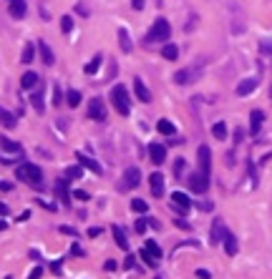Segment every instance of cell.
Returning <instances> with one entry per match:
<instances>
[{
  "mask_svg": "<svg viewBox=\"0 0 272 279\" xmlns=\"http://www.w3.org/2000/svg\"><path fill=\"white\" fill-rule=\"evenodd\" d=\"M71 254H73V257H83V249H81L78 244H71Z\"/></svg>",
  "mask_w": 272,
  "mask_h": 279,
  "instance_id": "obj_48",
  "label": "cell"
},
{
  "mask_svg": "<svg viewBox=\"0 0 272 279\" xmlns=\"http://www.w3.org/2000/svg\"><path fill=\"white\" fill-rule=\"evenodd\" d=\"M207 186H209V176H207V174L196 171V174L189 176V189H192L194 194H204V191H207Z\"/></svg>",
  "mask_w": 272,
  "mask_h": 279,
  "instance_id": "obj_6",
  "label": "cell"
},
{
  "mask_svg": "<svg viewBox=\"0 0 272 279\" xmlns=\"http://www.w3.org/2000/svg\"><path fill=\"white\" fill-rule=\"evenodd\" d=\"M196 277L199 279H212V274H209L207 269H196Z\"/></svg>",
  "mask_w": 272,
  "mask_h": 279,
  "instance_id": "obj_52",
  "label": "cell"
},
{
  "mask_svg": "<svg viewBox=\"0 0 272 279\" xmlns=\"http://www.w3.org/2000/svg\"><path fill=\"white\" fill-rule=\"evenodd\" d=\"M149 159H152V163H164L166 161V146H161V144H152L149 146Z\"/></svg>",
  "mask_w": 272,
  "mask_h": 279,
  "instance_id": "obj_11",
  "label": "cell"
},
{
  "mask_svg": "<svg viewBox=\"0 0 272 279\" xmlns=\"http://www.w3.org/2000/svg\"><path fill=\"white\" fill-rule=\"evenodd\" d=\"M0 191H13V184L10 181H0Z\"/></svg>",
  "mask_w": 272,
  "mask_h": 279,
  "instance_id": "obj_53",
  "label": "cell"
},
{
  "mask_svg": "<svg viewBox=\"0 0 272 279\" xmlns=\"http://www.w3.org/2000/svg\"><path fill=\"white\" fill-rule=\"evenodd\" d=\"M111 234H114V241H116V246H118V249L129 252V239H126L123 229H121V227H111Z\"/></svg>",
  "mask_w": 272,
  "mask_h": 279,
  "instance_id": "obj_23",
  "label": "cell"
},
{
  "mask_svg": "<svg viewBox=\"0 0 272 279\" xmlns=\"http://www.w3.org/2000/svg\"><path fill=\"white\" fill-rule=\"evenodd\" d=\"M222 234H225V227H222V219H214L212 221V234H209V244H219L222 241Z\"/></svg>",
  "mask_w": 272,
  "mask_h": 279,
  "instance_id": "obj_19",
  "label": "cell"
},
{
  "mask_svg": "<svg viewBox=\"0 0 272 279\" xmlns=\"http://www.w3.org/2000/svg\"><path fill=\"white\" fill-rule=\"evenodd\" d=\"M8 211H10V209H8L5 204H0V216H8Z\"/></svg>",
  "mask_w": 272,
  "mask_h": 279,
  "instance_id": "obj_59",
  "label": "cell"
},
{
  "mask_svg": "<svg viewBox=\"0 0 272 279\" xmlns=\"http://www.w3.org/2000/svg\"><path fill=\"white\" fill-rule=\"evenodd\" d=\"M36 86H38V73H33V71H26V73L20 76V88L31 91V88H36Z\"/></svg>",
  "mask_w": 272,
  "mask_h": 279,
  "instance_id": "obj_22",
  "label": "cell"
},
{
  "mask_svg": "<svg viewBox=\"0 0 272 279\" xmlns=\"http://www.w3.org/2000/svg\"><path fill=\"white\" fill-rule=\"evenodd\" d=\"M182 171H184V159H177V163H174V176H182Z\"/></svg>",
  "mask_w": 272,
  "mask_h": 279,
  "instance_id": "obj_42",
  "label": "cell"
},
{
  "mask_svg": "<svg viewBox=\"0 0 272 279\" xmlns=\"http://www.w3.org/2000/svg\"><path fill=\"white\" fill-rule=\"evenodd\" d=\"M0 149L8 151V154H23V146H20L18 141H13V138H3V136H0Z\"/></svg>",
  "mask_w": 272,
  "mask_h": 279,
  "instance_id": "obj_21",
  "label": "cell"
},
{
  "mask_svg": "<svg viewBox=\"0 0 272 279\" xmlns=\"http://www.w3.org/2000/svg\"><path fill=\"white\" fill-rule=\"evenodd\" d=\"M31 103H33V108H36L38 114H43V111H45V103H43V83H40L38 91H33V96H31Z\"/></svg>",
  "mask_w": 272,
  "mask_h": 279,
  "instance_id": "obj_26",
  "label": "cell"
},
{
  "mask_svg": "<svg viewBox=\"0 0 272 279\" xmlns=\"http://www.w3.org/2000/svg\"><path fill=\"white\" fill-rule=\"evenodd\" d=\"M88 119L91 121H106V103L101 98L88 101Z\"/></svg>",
  "mask_w": 272,
  "mask_h": 279,
  "instance_id": "obj_5",
  "label": "cell"
},
{
  "mask_svg": "<svg viewBox=\"0 0 272 279\" xmlns=\"http://www.w3.org/2000/svg\"><path fill=\"white\" fill-rule=\"evenodd\" d=\"M260 50L267 53V55H272V40H262V43H260Z\"/></svg>",
  "mask_w": 272,
  "mask_h": 279,
  "instance_id": "obj_41",
  "label": "cell"
},
{
  "mask_svg": "<svg viewBox=\"0 0 272 279\" xmlns=\"http://www.w3.org/2000/svg\"><path fill=\"white\" fill-rule=\"evenodd\" d=\"M66 103H68L71 108H76V106H81V93H78L76 88H71V91L66 93Z\"/></svg>",
  "mask_w": 272,
  "mask_h": 279,
  "instance_id": "obj_32",
  "label": "cell"
},
{
  "mask_svg": "<svg viewBox=\"0 0 272 279\" xmlns=\"http://www.w3.org/2000/svg\"><path fill=\"white\" fill-rule=\"evenodd\" d=\"M5 279H13V277H5Z\"/></svg>",
  "mask_w": 272,
  "mask_h": 279,
  "instance_id": "obj_61",
  "label": "cell"
},
{
  "mask_svg": "<svg viewBox=\"0 0 272 279\" xmlns=\"http://www.w3.org/2000/svg\"><path fill=\"white\" fill-rule=\"evenodd\" d=\"M8 13H10V18H15V20L26 18V13H28L26 0H8Z\"/></svg>",
  "mask_w": 272,
  "mask_h": 279,
  "instance_id": "obj_10",
  "label": "cell"
},
{
  "mask_svg": "<svg viewBox=\"0 0 272 279\" xmlns=\"http://www.w3.org/2000/svg\"><path fill=\"white\" fill-rule=\"evenodd\" d=\"M73 199H78V201H88V191L78 189V191H73Z\"/></svg>",
  "mask_w": 272,
  "mask_h": 279,
  "instance_id": "obj_43",
  "label": "cell"
},
{
  "mask_svg": "<svg viewBox=\"0 0 272 279\" xmlns=\"http://www.w3.org/2000/svg\"><path fill=\"white\" fill-rule=\"evenodd\" d=\"M28 219H31V211H23V214L18 216V221H28Z\"/></svg>",
  "mask_w": 272,
  "mask_h": 279,
  "instance_id": "obj_58",
  "label": "cell"
},
{
  "mask_svg": "<svg viewBox=\"0 0 272 279\" xmlns=\"http://www.w3.org/2000/svg\"><path fill=\"white\" fill-rule=\"evenodd\" d=\"M139 257H141V262H144L146 267H159V259H156V257H152L146 249H141V254H139Z\"/></svg>",
  "mask_w": 272,
  "mask_h": 279,
  "instance_id": "obj_35",
  "label": "cell"
},
{
  "mask_svg": "<svg viewBox=\"0 0 272 279\" xmlns=\"http://www.w3.org/2000/svg\"><path fill=\"white\" fill-rule=\"evenodd\" d=\"M81 176H83L81 163H78V166H68V169H66V179H81Z\"/></svg>",
  "mask_w": 272,
  "mask_h": 279,
  "instance_id": "obj_36",
  "label": "cell"
},
{
  "mask_svg": "<svg viewBox=\"0 0 272 279\" xmlns=\"http://www.w3.org/2000/svg\"><path fill=\"white\" fill-rule=\"evenodd\" d=\"M171 36V25H169V20L166 18H156L154 23H152V28H149V33L144 36L146 43H159V40H169Z\"/></svg>",
  "mask_w": 272,
  "mask_h": 279,
  "instance_id": "obj_2",
  "label": "cell"
},
{
  "mask_svg": "<svg viewBox=\"0 0 272 279\" xmlns=\"http://www.w3.org/2000/svg\"><path fill=\"white\" fill-rule=\"evenodd\" d=\"M131 8H134V10H141V8H144V0H131Z\"/></svg>",
  "mask_w": 272,
  "mask_h": 279,
  "instance_id": "obj_55",
  "label": "cell"
},
{
  "mask_svg": "<svg viewBox=\"0 0 272 279\" xmlns=\"http://www.w3.org/2000/svg\"><path fill=\"white\" fill-rule=\"evenodd\" d=\"M131 209H134L136 214H146V211H149V204L144 199H134L131 201Z\"/></svg>",
  "mask_w": 272,
  "mask_h": 279,
  "instance_id": "obj_34",
  "label": "cell"
},
{
  "mask_svg": "<svg viewBox=\"0 0 272 279\" xmlns=\"http://www.w3.org/2000/svg\"><path fill=\"white\" fill-rule=\"evenodd\" d=\"M15 123H18L15 114H10L8 108L0 106V126H5V128H15Z\"/></svg>",
  "mask_w": 272,
  "mask_h": 279,
  "instance_id": "obj_24",
  "label": "cell"
},
{
  "mask_svg": "<svg viewBox=\"0 0 272 279\" xmlns=\"http://www.w3.org/2000/svg\"><path fill=\"white\" fill-rule=\"evenodd\" d=\"M40 206H43V209H48V211H56V206H53V204H48V201H38Z\"/></svg>",
  "mask_w": 272,
  "mask_h": 279,
  "instance_id": "obj_57",
  "label": "cell"
},
{
  "mask_svg": "<svg viewBox=\"0 0 272 279\" xmlns=\"http://www.w3.org/2000/svg\"><path fill=\"white\" fill-rule=\"evenodd\" d=\"M161 55H164L166 61H177V55H179V48H177L174 43H164V48H161Z\"/></svg>",
  "mask_w": 272,
  "mask_h": 279,
  "instance_id": "obj_29",
  "label": "cell"
},
{
  "mask_svg": "<svg viewBox=\"0 0 272 279\" xmlns=\"http://www.w3.org/2000/svg\"><path fill=\"white\" fill-rule=\"evenodd\" d=\"M171 206H174L177 211L187 214V211L192 209V199H189L184 191H174V194H171Z\"/></svg>",
  "mask_w": 272,
  "mask_h": 279,
  "instance_id": "obj_9",
  "label": "cell"
},
{
  "mask_svg": "<svg viewBox=\"0 0 272 279\" xmlns=\"http://www.w3.org/2000/svg\"><path fill=\"white\" fill-rule=\"evenodd\" d=\"M262 121H265V114H262L260 108H255V111L250 114V133H252V136H257V133H260Z\"/></svg>",
  "mask_w": 272,
  "mask_h": 279,
  "instance_id": "obj_13",
  "label": "cell"
},
{
  "mask_svg": "<svg viewBox=\"0 0 272 279\" xmlns=\"http://www.w3.org/2000/svg\"><path fill=\"white\" fill-rule=\"evenodd\" d=\"M56 194H58V199L63 201L66 206L71 204V191H68V179H58V184H56Z\"/></svg>",
  "mask_w": 272,
  "mask_h": 279,
  "instance_id": "obj_17",
  "label": "cell"
},
{
  "mask_svg": "<svg viewBox=\"0 0 272 279\" xmlns=\"http://www.w3.org/2000/svg\"><path fill=\"white\" fill-rule=\"evenodd\" d=\"M61 234H68V237H76L78 232L73 229V227H61Z\"/></svg>",
  "mask_w": 272,
  "mask_h": 279,
  "instance_id": "obj_47",
  "label": "cell"
},
{
  "mask_svg": "<svg viewBox=\"0 0 272 279\" xmlns=\"http://www.w3.org/2000/svg\"><path fill=\"white\" fill-rule=\"evenodd\" d=\"M174 224H177V227H179V229H189V221H184V219H177V221H174Z\"/></svg>",
  "mask_w": 272,
  "mask_h": 279,
  "instance_id": "obj_54",
  "label": "cell"
},
{
  "mask_svg": "<svg viewBox=\"0 0 272 279\" xmlns=\"http://www.w3.org/2000/svg\"><path fill=\"white\" fill-rule=\"evenodd\" d=\"M101 63H104V55H101V53H98V55H93V58H91V63H86V68H83V71H86V76H93V73L101 68Z\"/></svg>",
  "mask_w": 272,
  "mask_h": 279,
  "instance_id": "obj_27",
  "label": "cell"
},
{
  "mask_svg": "<svg viewBox=\"0 0 272 279\" xmlns=\"http://www.w3.org/2000/svg\"><path fill=\"white\" fill-rule=\"evenodd\" d=\"M196 206H199L202 211H212V209H214V204H212V201H199Z\"/></svg>",
  "mask_w": 272,
  "mask_h": 279,
  "instance_id": "obj_45",
  "label": "cell"
},
{
  "mask_svg": "<svg viewBox=\"0 0 272 279\" xmlns=\"http://www.w3.org/2000/svg\"><path fill=\"white\" fill-rule=\"evenodd\" d=\"M149 186H152V194H154V197H161V194H164V176H161L159 171L149 176Z\"/></svg>",
  "mask_w": 272,
  "mask_h": 279,
  "instance_id": "obj_18",
  "label": "cell"
},
{
  "mask_svg": "<svg viewBox=\"0 0 272 279\" xmlns=\"http://www.w3.org/2000/svg\"><path fill=\"white\" fill-rule=\"evenodd\" d=\"M196 159H199V171L209 176V171H212V151H209V146H199L196 149Z\"/></svg>",
  "mask_w": 272,
  "mask_h": 279,
  "instance_id": "obj_8",
  "label": "cell"
},
{
  "mask_svg": "<svg viewBox=\"0 0 272 279\" xmlns=\"http://www.w3.org/2000/svg\"><path fill=\"white\" fill-rule=\"evenodd\" d=\"M156 131H159V133H164V136H174V133H177L174 123H171V121H166V119H161L159 123H156Z\"/></svg>",
  "mask_w": 272,
  "mask_h": 279,
  "instance_id": "obj_28",
  "label": "cell"
},
{
  "mask_svg": "<svg viewBox=\"0 0 272 279\" xmlns=\"http://www.w3.org/2000/svg\"><path fill=\"white\" fill-rule=\"evenodd\" d=\"M28 257H31V259H36V262H38V259H40V252H38V249H31V252H28Z\"/></svg>",
  "mask_w": 272,
  "mask_h": 279,
  "instance_id": "obj_56",
  "label": "cell"
},
{
  "mask_svg": "<svg viewBox=\"0 0 272 279\" xmlns=\"http://www.w3.org/2000/svg\"><path fill=\"white\" fill-rule=\"evenodd\" d=\"M146 221H149V219H139V221H136V232H139V234L146 232Z\"/></svg>",
  "mask_w": 272,
  "mask_h": 279,
  "instance_id": "obj_46",
  "label": "cell"
},
{
  "mask_svg": "<svg viewBox=\"0 0 272 279\" xmlns=\"http://www.w3.org/2000/svg\"><path fill=\"white\" fill-rule=\"evenodd\" d=\"M51 272H53V274H61V272H63V259L51 262Z\"/></svg>",
  "mask_w": 272,
  "mask_h": 279,
  "instance_id": "obj_40",
  "label": "cell"
},
{
  "mask_svg": "<svg viewBox=\"0 0 272 279\" xmlns=\"http://www.w3.org/2000/svg\"><path fill=\"white\" fill-rule=\"evenodd\" d=\"M116 267H118V264H116V262H114V259H109V262L104 264V269H106V272H114Z\"/></svg>",
  "mask_w": 272,
  "mask_h": 279,
  "instance_id": "obj_49",
  "label": "cell"
},
{
  "mask_svg": "<svg viewBox=\"0 0 272 279\" xmlns=\"http://www.w3.org/2000/svg\"><path fill=\"white\" fill-rule=\"evenodd\" d=\"M33 58H36V45L33 43H26V48H23V55H20V63H33Z\"/></svg>",
  "mask_w": 272,
  "mask_h": 279,
  "instance_id": "obj_30",
  "label": "cell"
},
{
  "mask_svg": "<svg viewBox=\"0 0 272 279\" xmlns=\"http://www.w3.org/2000/svg\"><path fill=\"white\" fill-rule=\"evenodd\" d=\"M98 234H101V229H98V227H91V229H88V237H91V239H96Z\"/></svg>",
  "mask_w": 272,
  "mask_h": 279,
  "instance_id": "obj_51",
  "label": "cell"
},
{
  "mask_svg": "<svg viewBox=\"0 0 272 279\" xmlns=\"http://www.w3.org/2000/svg\"><path fill=\"white\" fill-rule=\"evenodd\" d=\"M38 53H40V61H43L45 66H53V63H56V55H53V50H51V45H48L45 40L38 43Z\"/></svg>",
  "mask_w": 272,
  "mask_h": 279,
  "instance_id": "obj_16",
  "label": "cell"
},
{
  "mask_svg": "<svg viewBox=\"0 0 272 279\" xmlns=\"http://www.w3.org/2000/svg\"><path fill=\"white\" fill-rule=\"evenodd\" d=\"M111 103H114V108H116L121 116H129L131 114V101H129V91H126V86H114L111 88Z\"/></svg>",
  "mask_w": 272,
  "mask_h": 279,
  "instance_id": "obj_3",
  "label": "cell"
},
{
  "mask_svg": "<svg viewBox=\"0 0 272 279\" xmlns=\"http://www.w3.org/2000/svg\"><path fill=\"white\" fill-rule=\"evenodd\" d=\"M134 91H136V98H139L141 103H149V101H152V91L144 86L141 78H134Z\"/></svg>",
  "mask_w": 272,
  "mask_h": 279,
  "instance_id": "obj_14",
  "label": "cell"
},
{
  "mask_svg": "<svg viewBox=\"0 0 272 279\" xmlns=\"http://www.w3.org/2000/svg\"><path fill=\"white\" fill-rule=\"evenodd\" d=\"M136 267V257L134 254H126V259H123V269H134Z\"/></svg>",
  "mask_w": 272,
  "mask_h": 279,
  "instance_id": "obj_39",
  "label": "cell"
},
{
  "mask_svg": "<svg viewBox=\"0 0 272 279\" xmlns=\"http://www.w3.org/2000/svg\"><path fill=\"white\" fill-rule=\"evenodd\" d=\"M212 136H214V138H219V141H225V138H227V126H225V121H217V123L212 126Z\"/></svg>",
  "mask_w": 272,
  "mask_h": 279,
  "instance_id": "obj_31",
  "label": "cell"
},
{
  "mask_svg": "<svg viewBox=\"0 0 272 279\" xmlns=\"http://www.w3.org/2000/svg\"><path fill=\"white\" fill-rule=\"evenodd\" d=\"M15 179H18V181H26V184H31V186H38L40 181H43V171H40V166L26 161V163H20V166L15 169Z\"/></svg>",
  "mask_w": 272,
  "mask_h": 279,
  "instance_id": "obj_1",
  "label": "cell"
},
{
  "mask_svg": "<svg viewBox=\"0 0 272 279\" xmlns=\"http://www.w3.org/2000/svg\"><path fill=\"white\" fill-rule=\"evenodd\" d=\"M3 229H8V221H3V219H0V232H3Z\"/></svg>",
  "mask_w": 272,
  "mask_h": 279,
  "instance_id": "obj_60",
  "label": "cell"
},
{
  "mask_svg": "<svg viewBox=\"0 0 272 279\" xmlns=\"http://www.w3.org/2000/svg\"><path fill=\"white\" fill-rule=\"evenodd\" d=\"M61 31H63V33H71V31H73V18H71V15H63V18H61Z\"/></svg>",
  "mask_w": 272,
  "mask_h": 279,
  "instance_id": "obj_37",
  "label": "cell"
},
{
  "mask_svg": "<svg viewBox=\"0 0 272 279\" xmlns=\"http://www.w3.org/2000/svg\"><path fill=\"white\" fill-rule=\"evenodd\" d=\"M76 159H78V163H81L83 169H88V171H93V174H101V171H104L98 161H93L91 156H86V154H81V151L76 154Z\"/></svg>",
  "mask_w": 272,
  "mask_h": 279,
  "instance_id": "obj_15",
  "label": "cell"
},
{
  "mask_svg": "<svg viewBox=\"0 0 272 279\" xmlns=\"http://www.w3.org/2000/svg\"><path fill=\"white\" fill-rule=\"evenodd\" d=\"M242 138H244V131H242V128H237V131H234V144H239Z\"/></svg>",
  "mask_w": 272,
  "mask_h": 279,
  "instance_id": "obj_50",
  "label": "cell"
},
{
  "mask_svg": "<svg viewBox=\"0 0 272 279\" xmlns=\"http://www.w3.org/2000/svg\"><path fill=\"white\" fill-rule=\"evenodd\" d=\"M118 45H121L123 53H131V50H134V45H131V38H129V31H126V28H118Z\"/></svg>",
  "mask_w": 272,
  "mask_h": 279,
  "instance_id": "obj_25",
  "label": "cell"
},
{
  "mask_svg": "<svg viewBox=\"0 0 272 279\" xmlns=\"http://www.w3.org/2000/svg\"><path fill=\"white\" fill-rule=\"evenodd\" d=\"M43 277V267H36V269H31V274H28V279H40Z\"/></svg>",
  "mask_w": 272,
  "mask_h": 279,
  "instance_id": "obj_44",
  "label": "cell"
},
{
  "mask_svg": "<svg viewBox=\"0 0 272 279\" xmlns=\"http://www.w3.org/2000/svg\"><path fill=\"white\" fill-rule=\"evenodd\" d=\"M144 249H146V252H149V254H152V257H156V259H159V262H161V246H159V244H156V241H146V244H144Z\"/></svg>",
  "mask_w": 272,
  "mask_h": 279,
  "instance_id": "obj_33",
  "label": "cell"
},
{
  "mask_svg": "<svg viewBox=\"0 0 272 279\" xmlns=\"http://www.w3.org/2000/svg\"><path fill=\"white\" fill-rule=\"evenodd\" d=\"M257 83H260L257 78H244L239 86H237V96H250V93L257 88Z\"/></svg>",
  "mask_w": 272,
  "mask_h": 279,
  "instance_id": "obj_20",
  "label": "cell"
},
{
  "mask_svg": "<svg viewBox=\"0 0 272 279\" xmlns=\"http://www.w3.org/2000/svg\"><path fill=\"white\" fill-rule=\"evenodd\" d=\"M202 78V66H189V68H182L174 73V83L179 86H189V83H196Z\"/></svg>",
  "mask_w": 272,
  "mask_h": 279,
  "instance_id": "obj_4",
  "label": "cell"
},
{
  "mask_svg": "<svg viewBox=\"0 0 272 279\" xmlns=\"http://www.w3.org/2000/svg\"><path fill=\"white\" fill-rule=\"evenodd\" d=\"M222 244H225V252H227L230 257H234V254L239 252V246H237V237H234L230 229H225V234H222Z\"/></svg>",
  "mask_w": 272,
  "mask_h": 279,
  "instance_id": "obj_12",
  "label": "cell"
},
{
  "mask_svg": "<svg viewBox=\"0 0 272 279\" xmlns=\"http://www.w3.org/2000/svg\"><path fill=\"white\" fill-rule=\"evenodd\" d=\"M141 184V171L136 169V166H129L126 171H123V189H136Z\"/></svg>",
  "mask_w": 272,
  "mask_h": 279,
  "instance_id": "obj_7",
  "label": "cell"
},
{
  "mask_svg": "<svg viewBox=\"0 0 272 279\" xmlns=\"http://www.w3.org/2000/svg\"><path fill=\"white\" fill-rule=\"evenodd\" d=\"M63 93H61V86H53V106H61L63 103Z\"/></svg>",
  "mask_w": 272,
  "mask_h": 279,
  "instance_id": "obj_38",
  "label": "cell"
}]
</instances>
